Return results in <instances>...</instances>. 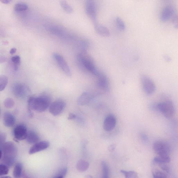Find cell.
<instances>
[{"label": "cell", "instance_id": "cell-9", "mask_svg": "<svg viewBox=\"0 0 178 178\" xmlns=\"http://www.w3.org/2000/svg\"><path fill=\"white\" fill-rule=\"evenodd\" d=\"M27 128L23 124H19L15 127L13 130V135L17 141L26 139L27 134Z\"/></svg>", "mask_w": 178, "mask_h": 178}, {"label": "cell", "instance_id": "cell-39", "mask_svg": "<svg viewBox=\"0 0 178 178\" xmlns=\"http://www.w3.org/2000/svg\"><path fill=\"white\" fill-rule=\"evenodd\" d=\"M116 146L115 144H111L108 147V150L110 152H113L115 149Z\"/></svg>", "mask_w": 178, "mask_h": 178}, {"label": "cell", "instance_id": "cell-36", "mask_svg": "<svg viewBox=\"0 0 178 178\" xmlns=\"http://www.w3.org/2000/svg\"><path fill=\"white\" fill-rule=\"evenodd\" d=\"M160 166L161 168V169H162L164 171L166 172L167 173H169V168L168 165H166L165 164H160Z\"/></svg>", "mask_w": 178, "mask_h": 178}, {"label": "cell", "instance_id": "cell-26", "mask_svg": "<svg viewBox=\"0 0 178 178\" xmlns=\"http://www.w3.org/2000/svg\"><path fill=\"white\" fill-rule=\"evenodd\" d=\"M60 3L61 6L66 12L71 13L73 12V8L66 1H60Z\"/></svg>", "mask_w": 178, "mask_h": 178}, {"label": "cell", "instance_id": "cell-10", "mask_svg": "<svg viewBox=\"0 0 178 178\" xmlns=\"http://www.w3.org/2000/svg\"><path fill=\"white\" fill-rule=\"evenodd\" d=\"M142 83L144 91L148 95L153 93L156 90L154 83L148 76L143 75L141 77Z\"/></svg>", "mask_w": 178, "mask_h": 178}, {"label": "cell", "instance_id": "cell-29", "mask_svg": "<svg viewBox=\"0 0 178 178\" xmlns=\"http://www.w3.org/2000/svg\"><path fill=\"white\" fill-rule=\"evenodd\" d=\"M4 104L5 107L11 108L14 106L15 102L12 98H7L5 100Z\"/></svg>", "mask_w": 178, "mask_h": 178}, {"label": "cell", "instance_id": "cell-14", "mask_svg": "<svg viewBox=\"0 0 178 178\" xmlns=\"http://www.w3.org/2000/svg\"><path fill=\"white\" fill-rule=\"evenodd\" d=\"M50 146L49 142L44 141L38 142L31 147L29 151V154L32 155L44 151L48 148Z\"/></svg>", "mask_w": 178, "mask_h": 178}, {"label": "cell", "instance_id": "cell-38", "mask_svg": "<svg viewBox=\"0 0 178 178\" xmlns=\"http://www.w3.org/2000/svg\"><path fill=\"white\" fill-rule=\"evenodd\" d=\"M172 20H173V24H174L175 27H177V22H178V18L177 16V15H174L173 18H172Z\"/></svg>", "mask_w": 178, "mask_h": 178}, {"label": "cell", "instance_id": "cell-18", "mask_svg": "<svg viewBox=\"0 0 178 178\" xmlns=\"http://www.w3.org/2000/svg\"><path fill=\"white\" fill-rule=\"evenodd\" d=\"M94 25L96 32L100 35L104 37H108L110 35V30L107 27L97 23Z\"/></svg>", "mask_w": 178, "mask_h": 178}, {"label": "cell", "instance_id": "cell-32", "mask_svg": "<svg viewBox=\"0 0 178 178\" xmlns=\"http://www.w3.org/2000/svg\"><path fill=\"white\" fill-rule=\"evenodd\" d=\"M27 5L23 3L17 4L15 6L14 9L17 11H22L26 10L27 9Z\"/></svg>", "mask_w": 178, "mask_h": 178}, {"label": "cell", "instance_id": "cell-41", "mask_svg": "<svg viewBox=\"0 0 178 178\" xmlns=\"http://www.w3.org/2000/svg\"><path fill=\"white\" fill-rule=\"evenodd\" d=\"M16 49L15 48H14L11 49L10 51V54L11 55H13L16 52Z\"/></svg>", "mask_w": 178, "mask_h": 178}, {"label": "cell", "instance_id": "cell-37", "mask_svg": "<svg viewBox=\"0 0 178 178\" xmlns=\"http://www.w3.org/2000/svg\"><path fill=\"white\" fill-rule=\"evenodd\" d=\"M141 138L142 140L144 143H147L148 141V138L147 136L144 134H141Z\"/></svg>", "mask_w": 178, "mask_h": 178}, {"label": "cell", "instance_id": "cell-3", "mask_svg": "<svg viewBox=\"0 0 178 178\" xmlns=\"http://www.w3.org/2000/svg\"><path fill=\"white\" fill-rule=\"evenodd\" d=\"M78 61L83 67L90 72L94 75L97 76L99 71L97 69L91 57L87 52L84 51L77 57Z\"/></svg>", "mask_w": 178, "mask_h": 178}, {"label": "cell", "instance_id": "cell-19", "mask_svg": "<svg viewBox=\"0 0 178 178\" xmlns=\"http://www.w3.org/2000/svg\"><path fill=\"white\" fill-rule=\"evenodd\" d=\"M26 139L28 143L30 144L37 143L40 140L37 133L33 131H30L27 132Z\"/></svg>", "mask_w": 178, "mask_h": 178}, {"label": "cell", "instance_id": "cell-20", "mask_svg": "<svg viewBox=\"0 0 178 178\" xmlns=\"http://www.w3.org/2000/svg\"><path fill=\"white\" fill-rule=\"evenodd\" d=\"M90 164L84 160H80L78 161L76 164V168L80 172H84L88 169Z\"/></svg>", "mask_w": 178, "mask_h": 178}, {"label": "cell", "instance_id": "cell-30", "mask_svg": "<svg viewBox=\"0 0 178 178\" xmlns=\"http://www.w3.org/2000/svg\"><path fill=\"white\" fill-rule=\"evenodd\" d=\"M9 172V167L5 164H1L0 165V176H4L7 175Z\"/></svg>", "mask_w": 178, "mask_h": 178}, {"label": "cell", "instance_id": "cell-8", "mask_svg": "<svg viewBox=\"0 0 178 178\" xmlns=\"http://www.w3.org/2000/svg\"><path fill=\"white\" fill-rule=\"evenodd\" d=\"M85 10L87 15L94 24L97 23V10L95 2L93 1H87L86 2Z\"/></svg>", "mask_w": 178, "mask_h": 178}, {"label": "cell", "instance_id": "cell-2", "mask_svg": "<svg viewBox=\"0 0 178 178\" xmlns=\"http://www.w3.org/2000/svg\"><path fill=\"white\" fill-rule=\"evenodd\" d=\"M2 152V158L3 163L11 167L14 163L18 154V149L12 142L5 143L1 148Z\"/></svg>", "mask_w": 178, "mask_h": 178}, {"label": "cell", "instance_id": "cell-6", "mask_svg": "<svg viewBox=\"0 0 178 178\" xmlns=\"http://www.w3.org/2000/svg\"><path fill=\"white\" fill-rule=\"evenodd\" d=\"M66 105V102L62 99L55 100L50 105L49 112L54 116L59 115L65 109Z\"/></svg>", "mask_w": 178, "mask_h": 178}, {"label": "cell", "instance_id": "cell-28", "mask_svg": "<svg viewBox=\"0 0 178 178\" xmlns=\"http://www.w3.org/2000/svg\"><path fill=\"white\" fill-rule=\"evenodd\" d=\"M121 173L123 174L126 178H138V174L137 172L134 171H127L124 170H121Z\"/></svg>", "mask_w": 178, "mask_h": 178}, {"label": "cell", "instance_id": "cell-13", "mask_svg": "<svg viewBox=\"0 0 178 178\" xmlns=\"http://www.w3.org/2000/svg\"><path fill=\"white\" fill-rule=\"evenodd\" d=\"M116 119L115 116L113 115H108L104 119L103 127L106 131H110L116 126Z\"/></svg>", "mask_w": 178, "mask_h": 178}, {"label": "cell", "instance_id": "cell-23", "mask_svg": "<svg viewBox=\"0 0 178 178\" xmlns=\"http://www.w3.org/2000/svg\"><path fill=\"white\" fill-rule=\"evenodd\" d=\"M48 29L53 34L59 36L64 35V30L62 27L56 26H49Z\"/></svg>", "mask_w": 178, "mask_h": 178}, {"label": "cell", "instance_id": "cell-25", "mask_svg": "<svg viewBox=\"0 0 178 178\" xmlns=\"http://www.w3.org/2000/svg\"><path fill=\"white\" fill-rule=\"evenodd\" d=\"M68 171L67 168L63 167L60 168L58 170L53 177L54 178H62L64 177Z\"/></svg>", "mask_w": 178, "mask_h": 178}, {"label": "cell", "instance_id": "cell-42", "mask_svg": "<svg viewBox=\"0 0 178 178\" xmlns=\"http://www.w3.org/2000/svg\"><path fill=\"white\" fill-rule=\"evenodd\" d=\"M0 60H1V63H3L6 61V58L4 57H1Z\"/></svg>", "mask_w": 178, "mask_h": 178}, {"label": "cell", "instance_id": "cell-27", "mask_svg": "<svg viewBox=\"0 0 178 178\" xmlns=\"http://www.w3.org/2000/svg\"><path fill=\"white\" fill-rule=\"evenodd\" d=\"M8 82V78L5 75L0 77V91H3L6 87Z\"/></svg>", "mask_w": 178, "mask_h": 178}, {"label": "cell", "instance_id": "cell-5", "mask_svg": "<svg viewBox=\"0 0 178 178\" xmlns=\"http://www.w3.org/2000/svg\"><path fill=\"white\" fill-rule=\"evenodd\" d=\"M155 152L159 156H169L171 148L169 144L165 142L158 141L153 144Z\"/></svg>", "mask_w": 178, "mask_h": 178}, {"label": "cell", "instance_id": "cell-40", "mask_svg": "<svg viewBox=\"0 0 178 178\" xmlns=\"http://www.w3.org/2000/svg\"><path fill=\"white\" fill-rule=\"evenodd\" d=\"M76 118V116L73 113H71L69 114L68 119L69 120H72L75 119Z\"/></svg>", "mask_w": 178, "mask_h": 178}, {"label": "cell", "instance_id": "cell-24", "mask_svg": "<svg viewBox=\"0 0 178 178\" xmlns=\"http://www.w3.org/2000/svg\"><path fill=\"white\" fill-rule=\"evenodd\" d=\"M103 177L107 178L109 177V169L106 162L102 161L101 163Z\"/></svg>", "mask_w": 178, "mask_h": 178}, {"label": "cell", "instance_id": "cell-35", "mask_svg": "<svg viewBox=\"0 0 178 178\" xmlns=\"http://www.w3.org/2000/svg\"><path fill=\"white\" fill-rule=\"evenodd\" d=\"M0 140H1V148L3 146L4 144L5 143V141L6 139V136L4 133H1V136H0Z\"/></svg>", "mask_w": 178, "mask_h": 178}, {"label": "cell", "instance_id": "cell-7", "mask_svg": "<svg viewBox=\"0 0 178 178\" xmlns=\"http://www.w3.org/2000/svg\"><path fill=\"white\" fill-rule=\"evenodd\" d=\"M13 93L17 97L20 98H24L30 93V90L26 85L20 83L14 85L12 88Z\"/></svg>", "mask_w": 178, "mask_h": 178}, {"label": "cell", "instance_id": "cell-31", "mask_svg": "<svg viewBox=\"0 0 178 178\" xmlns=\"http://www.w3.org/2000/svg\"><path fill=\"white\" fill-rule=\"evenodd\" d=\"M116 23L119 28L121 30H124L126 28V26L124 22L119 17H117L116 18Z\"/></svg>", "mask_w": 178, "mask_h": 178}, {"label": "cell", "instance_id": "cell-22", "mask_svg": "<svg viewBox=\"0 0 178 178\" xmlns=\"http://www.w3.org/2000/svg\"><path fill=\"white\" fill-rule=\"evenodd\" d=\"M22 171H23V166L21 163H18L15 165L13 172V176L15 178H19L21 177Z\"/></svg>", "mask_w": 178, "mask_h": 178}, {"label": "cell", "instance_id": "cell-33", "mask_svg": "<svg viewBox=\"0 0 178 178\" xmlns=\"http://www.w3.org/2000/svg\"><path fill=\"white\" fill-rule=\"evenodd\" d=\"M152 175L155 178H166L168 177L165 173L160 171H155L153 172Z\"/></svg>", "mask_w": 178, "mask_h": 178}, {"label": "cell", "instance_id": "cell-4", "mask_svg": "<svg viewBox=\"0 0 178 178\" xmlns=\"http://www.w3.org/2000/svg\"><path fill=\"white\" fill-rule=\"evenodd\" d=\"M156 108L167 119H171L174 115V106L171 101L160 103L156 105Z\"/></svg>", "mask_w": 178, "mask_h": 178}, {"label": "cell", "instance_id": "cell-21", "mask_svg": "<svg viewBox=\"0 0 178 178\" xmlns=\"http://www.w3.org/2000/svg\"><path fill=\"white\" fill-rule=\"evenodd\" d=\"M171 160V158L169 156H159L154 158V162L159 165L168 163Z\"/></svg>", "mask_w": 178, "mask_h": 178}, {"label": "cell", "instance_id": "cell-12", "mask_svg": "<svg viewBox=\"0 0 178 178\" xmlns=\"http://www.w3.org/2000/svg\"><path fill=\"white\" fill-rule=\"evenodd\" d=\"M174 7L172 6H168L163 9L161 14L160 19L163 22L168 21L173 18L175 14Z\"/></svg>", "mask_w": 178, "mask_h": 178}, {"label": "cell", "instance_id": "cell-15", "mask_svg": "<svg viewBox=\"0 0 178 178\" xmlns=\"http://www.w3.org/2000/svg\"><path fill=\"white\" fill-rule=\"evenodd\" d=\"M98 77L97 84L101 88L105 91H108L109 89V82L107 77L106 75L99 72L97 76Z\"/></svg>", "mask_w": 178, "mask_h": 178}, {"label": "cell", "instance_id": "cell-16", "mask_svg": "<svg viewBox=\"0 0 178 178\" xmlns=\"http://www.w3.org/2000/svg\"><path fill=\"white\" fill-rule=\"evenodd\" d=\"M93 96L87 92H85L80 95L77 100L78 104L80 106L87 105L93 98Z\"/></svg>", "mask_w": 178, "mask_h": 178}, {"label": "cell", "instance_id": "cell-17", "mask_svg": "<svg viewBox=\"0 0 178 178\" xmlns=\"http://www.w3.org/2000/svg\"><path fill=\"white\" fill-rule=\"evenodd\" d=\"M16 119L15 116L9 112H6L3 116V122L5 126L7 127H10L15 124Z\"/></svg>", "mask_w": 178, "mask_h": 178}, {"label": "cell", "instance_id": "cell-34", "mask_svg": "<svg viewBox=\"0 0 178 178\" xmlns=\"http://www.w3.org/2000/svg\"><path fill=\"white\" fill-rule=\"evenodd\" d=\"M11 60L14 65L18 66L21 63V58L19 55H15L11 58Z\"/></svg>", "mask_w": 178, "mask_h": 178}, {"label": "cell", "instance_id": "cell-11", "mask_svg": "<svg viewBox=\"0 0 178 178\" xmlns=\"http://www.w3.org/2000/svg\"><path fill=\"white\" fill-rule=\"evenodd\" d=\"M53 57L60 67L67 75L71 77L72 74L71 69L64 58L62 55L57 53H54L53 54Z\"/></svg>", "mask_w": 178, "mask_h": 178}, {"label": "cell", "instance_id": "cell-1", "mask_svg": "<svg viewBox=\"0 0 178 178\" xmlns=\"http://www.w3.org/2000/svg\"><path fill=\"white\" fill-rule=\"evenodd\" d=\"M51 98L48 94H43L38 97L31 96L27 101L28 111L30 117L33 116L32 110L39 112L46 111L51 105Z\"/></svg>", "mask_w": 178, "mask_h": 178}, {"label": "cell", "instance_id": "cell-43", "mask_svg": "<svg viewBox=\"0 0 178 178\" xmlns=\"http://www.w3.org/2000/svg\"><path fill=\"white\" fill-rule=\"evenodd\" d=\"M1 1L4 4H7L11 2V1H10V0H3V1Z\"/></svg>", "mask_w": 178, "mask_h": 178}]
</instances>
